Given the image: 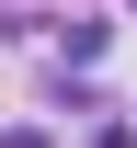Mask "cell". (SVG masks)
Masks as SVG:
<instances>
[{"label": "cell", "instance_id": "obj_1", "mask_svg": "<svg viewBox=\"0 0 137 148\" xmlns=\"http://www.w3.org/2000/svg\"><path fill=\"white\" fill-rule=\"evenodd\" d=\"M0 148H46V137H34V125H23V137H0Z\"/></svg>", "mask_w": 137, "mask_h": 148}]
</instances>
